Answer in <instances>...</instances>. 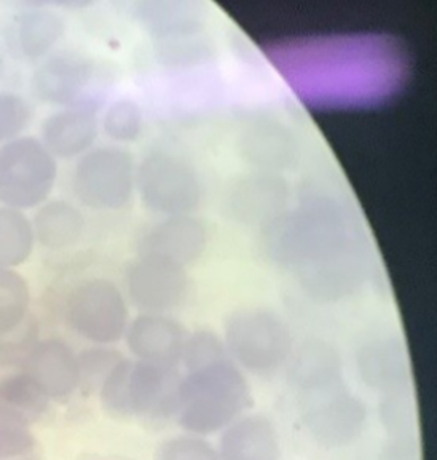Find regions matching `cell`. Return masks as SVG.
Returning a JSON list of instances; mask_svg holds the SVG:
<instances>
[{"mask_svg":"<svg viewBox=\"0 0 437 460\" xmlns=\"http://www.w3.org/2000/svg\"><path fill=\"white\" fill-rule=\"evenodd\" d=\"M252 406L251 387L230 359L180 379L176 417L188 435L223 431Z\"/></svg>","mask_w":437,"mask_h":460,"instance_id":"obj_1","label":"cell"},{"mask_svg":"<svg viewBox=\"0 0 437 460\" xmlns=\"http://www.w3.org/2000/svg\"><path fill=\"white\" fill-rule=\"evenodd\" d=\"M180 379L176 367L123 358L101 385V402L117 417L171 416L178 411Z\"/></svg>","mask_w":437,"mask_h":460,"instance_id":"obj_2","label":"cell"},{"mask_svg":"<svg viewBox=\"0 0 437 460\" xmlns=\"http://www.w3.org/2000/svg\"><path fill=\"white\" fill-rule=\"evenodd\" d=\"M57 174V160L40 137H14L0 146V207L24 213L39 208L50 200Z\"/></svg>","mask_w":437,"mask_h":460,"instance_id":"obj_3","label":"cell"},{"mask_svg":"<svg viewBox=\"0 0 437 460\" xmlns=\"http://www.w3.org/2000/svg\"><path fill=\"white\" fill-rule=\"evenodd\" d=\"M223 342L240 367L260 376L278 371L293 353V336L284 320L260 307L233 312L225 322Z\"/></svg>","mask_w":437,"mask_h":460,"instance_id":"obj_4","label":"cell"},{"mask_svg":"<svg viewBox=\"0 0 437 460\" xmlns=\"http://www.w3.org/2000/svg\"><path fill=\"white\" fill-rule=\"evenodd\" d=\"M136 166L128 151L117 146L93 147L77 158L72 172V192L86 208L120 209L128 203Z\"/></svg>","mask_w":437,"mask_h":460,"instance_id":"obj_5","label":"cell"},{"mask_svg":"<svg viewBox=\"0 0 437 460\" xmlns=\"http://www.w3.org/2000/svg\"><path fill=\"white\" fill-rule=\"evenodd\" d=\"M66 320L88 342L112 345L125 338L128 330V305L112 281L88 279L69 291Z\"/></svg>","mask_w":437,"mask_h":460,"instance_id":"obj_6","label":"cell"},{"mask_svg":"<svg viewBox=\"0 0 437 460\" xmlns=\"http://www.w3.org/2000/svg\"><path fill=\"white\" fill-rule=\"evenodd\" d=\"M303 427L324 449H340L353 445L367 425L366 404L359 396L337 385L301 395Z\"/></svg>","mask_w":437,"mask_h":460,"instance_id":"obj_7","label":"cell"},{"mask_svg":"<svg viewBox=\"0 0 437 460\" xmlns=\"http://www.w3.org/2000/svg\"><path fill=\"white\" fill-rule=\"evenodd\" d=\"M135 186L144 203L168 216L187 215L201 200L198 174L186 160L171 154H151L136 168Z\"/></svg>","mask_w":437,"mask_h":460,"instance_id":"obj_8","label":"cell"},{"mask_svg":"<svg viewBox=\"0 0 437 460\" xmlns=\"http://www.w3.org/2000/svg\"><path fill=\"white\" fill-rule=\"evenodd\" d=\"M93 59L74 50L53 51L36 65L31 90L37 100L61 109H92Z\"/></svg>","mask_w":437,"mask_h":460,"instance_id":"obj_9","label":"cell"},{"mask_svg":"<svg viewBox=\"0 0 437 460\" xmlns=\"http://www.w3.org/2000/svg\"><path fill=\"white\" fill-rule=\"evenodd\" d=\"M129 299L145 314H166L178 309L188 293L184 267L163 259L139 256L125 272Z\"/></svg>","mask_w":437,"mask_h":460,"instance_id":"obj_10","label":"cell"},{"mask_svg":"<svg viewBox=\"0 0 437 460\" xmlns=\"http://www.w3.org/2000/svg\"><path fill=\"white\" fill-rule=\"evenodd\" d=\"M66 34V20L50 7H28L12 14L2 37L5 49L22 63L39 65L57 51Z\"/></svg>","mask_w":437,"mask_h":460,"instance_id":"obj_11","label":"cell"},{"mask_svg":"<svg viewBox=\"0 0 437 460\" xmlns=\"http://www.w3.org/2000/svg\"><path fill=\"white\" fill-rule=\"evenodd\" d=\"M22 371L55 402L69 400L80 387L79 355L63 339L47 338L34 342Z\"/></svg>","mask_w":437,"mask_h":460,"instance_id":"obj_12","label":"cell"},{"mask_svg":"<svg viewBox=\"0 0 437 460\" xmlns=\"http://www.w3.org/2000/svg\"><path fill=\"white\" fill-rule=\"evenodd\" d=\"M187 336L179 322L162 314L137 316L125 332L128 349L139 361L166 367L179 365Z\"/></svg>","mask_w":437,"mask_h":460,"instance_id":"obj_13","label":"cell"},{"mask_svg":"<svg viewBox=\"0 0 437 460\" xmlns=\"http://www.w3.org/2000/svg\"><path fill=\"white\" fill-rule=\"evenodd\" d=\"M206 243L208 230L200 219L188 215L168 216L141 238L139 256L163 259L184 267L200 258Z\"/></svg>","mask_w":437,"mask_h":460,"instance_id":"obj_14","label":"cell"},{"mask_svg":"<svg viewBox=\"0 0 437 460\" xmlns=\"http://www.w3.org/2000/svg\"><path fill=\"white\" fill-rule=\"evenodd\" d=\"M287 184L270 172L248 174L227 194L230 215L240 223H264L280 213L286 205Z\"/></svg>","mask_w":437,"mask_h":460,"instance_id":"obj_15","label":"cell"},{"mask_svg":"<svg viewBox=\"0 0 437 460\" xmlns=\"http://www.w3.org/2000/svg\"><path fill=\"white\" fill-rule=\"evenodd\" d=\"M98 131L93 111L59 109L43 120L40 141L57 160H72L93 149Z\"/></svg>","mask_w":437,"mask_h":460,"instance_id":"obj_16","label":"cell"},{"mask_svg":"<svg viewBox=\"0 0 437 460\" xmlns=\"http://www.w3.org/2000/svg\"><path fill=\"white\" fill-rule=\"evenodd\" d=\"M356 361L361 379L375 392L389 395L409 387V358L395 339L369 341L359 349Z\"/></svg>","mask_w":437,"mask_h":460,"instance_id":"obj_17","label":"cell"},{"mask_svg":"<svg viewBox=\"0 0 437 460\" xmlns=\"http://www.w3.org/2000/svg\"><path fill=\"white\" fill-rule=\"evenodd\" d=\"M221 460H280V435L272 420L260 414H246L223 430Z\"/></svg>","mask_w":437,"mask_h":460,"instance_id":"obj_18","label":"cell"},{"mask_svg":"<svg viewBox=\"0 0 437 460\" xmlns=\"http://www.w3.org/2000/svg\"><path fill=\"white\" fill-rule=\"evenodd\" d=\"M289 381L301 395L337 385L342 379L340 355L321 339H310L289 357Z\"/></svg>","mask_w":437,"mask_h":460,"instance_id":"obj_19","label":"cell"},{"mask_svg":"<svg viewBox=\"0 0 437 460\" xmlns=\"http://www.w3.org/2000/svg\"><path fill=\"white\" fill-rule=\"evenodd\" d=\"M36 243L48 252H63L80 242L85 232V217L74 203L50 199L31 217Z\"/></svg>","mask_w":437,"mask_h":460,"instance_id":"obj_20","label":"cell"},{"mask_svg":"<svg viewBox=\"0 0 437 460\" xmlns=\"http://www.w3.org/2000/svg\"><path fill=\"white\" fill-rule=\"evenodd\" d=\"M243 157L264 170H281L294 164L297 143L280 125H258L248 129L241 139Z\"/></svg>","mask_w":437,"mask_h":460,"instance_id":"obj_21","label":"cell"},{"mask_svg":"<svg viewBox=\"0 0 437 460\" xmlns=\"http://www.w3.org/2000/svg\"><path fill=\"white\" fill-rule=\"evenodd\" d=\"M36 244L31 217L20 209L0 207V269L26 264Z\"/></svg>","mask_w":437,"mask_h":460,"instance_id":"obj_22","label":"cell"},{"mask_svg":"<svg viewBox=\"0 0 437 460\" xmlns=\"http://www.w3.org/2000/svg\"><path fill=\"white\" fill-rule=\"evenodd\" d=\"M31 307V288L16 269H0V342L22 330Z\"/></svg>","mask_w":437,"mask_h":460,"instance_id":"obj_23","label":"cell"},{"mask_svg":"<svg viewBox=\"0 0 437 460\" xmlns=\"http://www.w3.org/2000/svg\"><path fill=\"white\" fill-rule=\"evenodd\" d=\"M0 460H42L28 417L0 404Z\"/></svg>","mask_w":437,"mask_h":460,"instance_id":"obj_24","label":"cell"},{"mask_svg":"<svg viewBox=\"0 0 437 460\" xmlns=\"http://www.w3.org/2000/svg\"><path fill=\"white\" fill-rule=\"evenodd\" d=\"M50 398L24 371L0 379V404L24 417L39 416L48 408Z\"/></svg>","mask_w":437,"mask_h":460,"instance_id":"obj_25","label":"cell"},{"mask_svg":"<svg viewBox=\"0 0 437 460\" xmlns=\"http://www.w3.org/2000/svg\"><path fill=\"white\" fill-rule=\"evenodd\" d=\"M223 359H229L227 347L223 339L215 336L213 331L198 330L187 336L180 361L184 363L188 373L213 367Z\"/></svg>","mask_w":437,"mask_h":460,"instance_id":"obj_26","label":"cell"},{"mask_svg":"<svg viewBox=\"0 0 437 460\" xmlns=\"http://www.w3.org/2000/svg\"><path fill=\"white\" fill-rule=\"evenodd\" d=\"M380 419L389 437H416V406L407 390L383 395Z\"/></svg>","mask_w":437,"mask_h":460,"instance_id":"obj_27","label":"cell"},{"mask_svg":"<svg viewBox=\"0 0 437 460\" xmlns=\"http://www.w3.org/2000/svg\"><path fill=\"white\" fill-rule=\"evenodd\" d=\"M125 358L109 345H94L79 355L80 387L86 392H100L109 374Z\"/></svg>","mask_w":437,"mask_h":460,"instance_id":"obj_28","label":"cell"},{"mask_svg":"<svg viewBox=\"0 0 437 460\" xmlns=\"http://www.w3.org/2000/svg\"><path fill=\"white\" fill-rule=\"evenodd\" d=\"M34 109L22 94L0 90V146L24 135Z\"/></svg>","mask_w":437,"mask_h":460,"instance_id":"obj_29","label":"cell"},{"mask_svg":"<svg viewBox=\"0 0 437 460\" xmlns=\"http://www.w3.org/2000/svg\"><path fill=\"white\" fill-rule=\"evenodd\" d=\"M141 111L131 101H117L102 117V129L106 135L120 143L135 141L141 133Z\"/></svg>","mask_w":437,"mask_h":460,"instance_id":"obj_30","label":"cell"},{"mask_svg":"<svg viewBox=\"0 0 437 460\" xmlns=\"http://www.w3.org/2000/svg\"><path fill=\"white\" fill-rule=\"evenodd\" d=\"M157 460H221L219 451L203 437L182 435L158 447Z\"/></svg>","mask_w":437,"mask_h":460,"instance_id":"obj_31","label":"cell"},{"mask_svg":"<svg viewBox=\"0 0 437 460\" xmlns=\"http://www.w3.org/2000/svg\"><path fill=\"white\" fill-rule=\"evenodd\" d=\"M380 460H422V449L416 437H389L383 446Z\"/></svg>","mask_w":437,"mask_h":460,"instance_id":"obj_32","label":"cell"},{"mask_svg":"<svg viewBox=\"0 0 437 460\" xmlns=\"http://www.w3.org/2000/svg\"><path fill=\"white\" fill-rule=\"evenodd\" d=\"M4 69V51L0 49V72Z\"/></svg>","mask_w":437,"mask_h":460,"instance_id":"obj_33","label":"cell"}]
</instances>
